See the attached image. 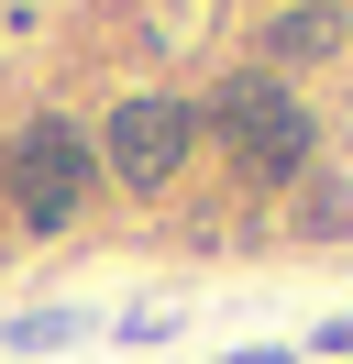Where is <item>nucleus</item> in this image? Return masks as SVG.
<instances>
[{
	"mask_svg": "<svg viewBox=\"0 0 353 364\" xmlns=\"http://www.w3.org/2000/svg\"><path fill=\"white\" fill-rule=\"evenodd\" d=\"M210 133L232 144L243 177H265V188L309 166V111H298V100H287L265 67H243V77H221V89H210Z\"/></svg>",
	"mask_w": 353,
	"mask_h": 364,
	"instance_id": "obj_1",
	"label": "nucleus"
},
{
	"mask_svg": "<svg viewBox=\"0 0 353 364\" xmlns=\"http://www.w3.org/2000/svg\"><path fill=\"white\" fill-rule=\"evenodd\" d=\"M88 144L66 133V122H33V133H11V210L33 232H66L78 221V199H88Z\"/></svg>",
	"mask_w": 353,
	"mask_h": 364,
	"instance_id": "obj_2",
	"label": "nucleus"
},
{
	"mask_svg": "<svg viewBox=\"0 0 353 364\" xmlns=\"http://www.w3.org/2000/svg\"><path fill=\"white\" fill-rule=\"evenodd\" d=\"M188 133H199V122L176 111V100H122V111L100 122V144H88V155H100L122 188H166L176 166H188Z\"/></svg>",
	"mask_w": 353,
	"mask_h": 364,
	"instance_id": "obj_3",
	"label": "nucleus"
},
{
	"mask_svg": "<svg viewBox=\"0 0 353 364\" xmlns=\"http://www.w3.org/2000/svg\"><path fill=\"white\" fill-rule=\"evenodd\" d=\"M265 55H276V67H320V55H342V11H331V0H287L276 23H265Z\"/></svg>",
	"mask_w": 353,
	"mask_h": 364,
	"instance_id": "obj_4",
	"label": "nucleus"
},
{
	"mask_svg": "<svg viewBox=\"0 0 353 364\" xmlns=\"http://www.w3.org/2000/svg\"><path fill=\"white\" fill-rule=\"evenodd\" d=\"M11 342H22V353H66V342H78V309H22Z\"/></svg>",
	"mask_w": 353,
	"mask_h": 364,
	"instance_id": "obj_5",
	"label": "nucleus"
},
{
	"mask_svg": "<svg viewBox=\"0 0 353 364\" xmlns=\"http://www.w3.org/2000/svg\"><path fill=\"white\" fill-rule=\"evenodd\" d=\"M320 353H342V364H353V309H342V320L320 331Z\"/></svg>",
	"mask_w": 353,
	"mask_h": 364,
	"instance_id": "obj_6",
	"label": "nucleus"
},
{
	"mask_svg": "<svg viewBox=\"0 0 353 364\" xmlns=\"http://www.w3.org/2000/svg\"><path fill=\"white\" fill-rule=\"evenodd\" d=\"M232 364H287V353H232Z\"/></svg>",
	"mask_w": 353,
	"mask_h": 364,
	"instance_id": "obj_7",
	"label": "nucleus"
}]
</instances>
